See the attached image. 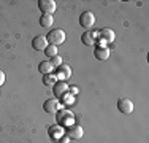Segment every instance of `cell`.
<instances>
[{
  "label": "cell",
  "mask_w": 149,
  "mask_h": 143,
  "mask_svg": "<svg viewBox=\"0 0 149 143\" xmlns=\"http://www.w3.org/2000/svg\"><path fill=\"white\" fill-rule=\"evenodd\" d=\"M52 22H54V18H52L51 14H43V16L40 18V26L43 29H51Z\"/></svg>",
  "instance_id": "obj_15"
},
{
  "label": "cell",
  "mask_w": 149,
  "mask_h": 143,
  "mask_svg": "<svg viewBox=\"0 0 149 143\" xmlns=\"http://www.w3.org/2000/svg\"><path fill=\"white\" fill-rule=\"evenodd\" d=\"M118 110L124 114H130L133 111V102L130 99H127V97L119 99L118 100Z\"/></svg>",
  "instance_id": "obj_4"
},
{
  "label": "cell",
  "mask_w": 149,
  "mask_h": 143,
  "mask_svg": "<svg viewBox=\"0 0 149 143\" xmlns=\"http://www.w3.org/2000/svg\"><path fill=\"white\" fill-rule=\"evenodd\" d=\"M49 135H51V137H54L56 140H59V138L63 135V129H60L59 126H56V127L49 129Z\"/></svg>",
  "instance_id": "obj_16"
},
{
  "label": "cell",
  "mask_w": 149,
  "mask_h": 143,
  "mask_svg": "<svg viewBox=\"0 0 149 143\" xmlns=\"http://www.w3.org/2000/svg\"><path fill=\"white\" fill-rule=\"evenodd\" d=\"M38 70H40V73L43 75H49L54 72V67H52L51 60H41L40 64H38Z\"/></svg>",
  "instance_id": "obj_13"
},
{
  "label": "cell",
  "mask_w": 149,
  "mask_h": 143,
  "mask_svg": "<svg viewBox=\"0 0 149 143\" xmlns=\"http://www.w3.org/2000/svg\"><path fill=\"white\" fill-rule=\"evenodd\" d=\"M72 76V69H70L68 65H60L56 69V78H57L59 81H67L68 78Z\"/></svg>",
  "instance_id": "obj_8"
},
{
  "label": "cell",
  "mask_w": 149,
  "mask_h": 143,
  "mask_svg": "<svg viewBox=\"0 0 149 143\" xmlns=\"http://www.w3.org/2000/svg\"><path fill=\"white\" fill-rule=\"evenodd\" d=\"M65 135L68 138H73V140H79V138L84 135V130H83V127H81L79 124H70V126L67 127V130H65Z\"/></svg>",
  "instance_id": "obj_2"
},
{
  "label": "cell",
  "mask_w": 149,
  "mask_h": 143,
  "mask_svg": "<svg viewBox=\"0 0 149 143\" xmlns=\"http://www.w3.org/2000/svg\"><path fill=\"white\" fill-rule=\"evenodd\" d=\"M51 64H52V67H54V69H57V67H60L62 65V59H60L59 56H54V57H51Z\"/></svg>",
  "instance_id": "obj_19"
},
{
  "label": "cell",
  "mask_w": 149,
  "mask_h": 143,
  "mask_svg": "<svg viewBox=\"0 0 149 143\" xmlns=\"http://www.w3.org/2000/svg\"><path fill=\"white\" fill-rule=\"evenodd\" d=\"M52 91H54V95L56 97H62L68 92V84H67V81H56L54 86H52Z\"/></svg>",
  "instance_id": "obj_7"
},
{
  "label": "cell",
  "mask_w": 149,
  "mask_h": 143,
  "mask_svg": "<svg viewBox=\"0 0 149 143\" xmlns=\"http://www.w3.org/2000/svg\"><path fill=\"white\" fill-rule=\"evenodd\" d=\"M46 40H48V45L59 46L65 41V32H63L62 29H52V30H49V34L46 35Z\"/></svg>",
  "instance_id": "obj_1"
},
{
  "label": "cell",
  "mask_w": 149,
  "mask_h": 143,
  "mask_svg": "<svg viewBox=\"0 0 149 143\" xmlns=\"http://www.w3.org/2000/svg\"><path fill=\"white\" fill-rule=\"evenodd\" d=\"M32 46H33L35 51H45V48L48 46V40H46L45 35H38V37L33 38V41H32Z\"/></svg>",
  "instance_id": "obj_10"
},
{
  "label": "cell",
  "mask_w": 149,
  "mask_h": 143,
  "mask_svg": "<svg viewBox=\"0 0 149 143\" xmlns=\"http://www.w3.org/2000/svg\"><path fill=\"white\" fill-rule=\"evenodd\" d=\"M56 81H57V78H56L52 73H49V75H43V84H46V86H54Z\"/></svg>",
  "instance_id": "obj_17"
},
{
  "label": "cell",
  "mask_w": 149,
  "mask_h": 143,
  "mask_svg": "<svg viewBox=\"0 0 149 143\" xmlns=\"http://www.w3.org/2000/svg\"><path fill=\"white\" fill-rule=\"evenodd\" d=\"M94 54L98 60H106L109 57V49L106 48V46H97L95 51H94Z\"/></svg>",
  "instance_id": "obj_12"
},
{
  "label": "cell",
  "mask_w": 149,
  "mask_h": 143,
  "mask_svg": "<svg viewBox=\"0 0 149 143\" xmlns=\"http://www.w3.org/2000/svg\"><path fill=\"white\" fill-rule=\"evenodd\" d=\"M57 123L62 124V126H70V124H73V113L68 111V110L59 111L57 113Z\"/></svg>",
  "instance_id": "obj_6"
},
{
  "label": "cell",
  "mask_w": 149,
  "mask_h": 143,
  "mask_svg": "<svg viewBox=\"0 0 149 143\" xmlns=\"http://www.w3.org/2000/svg\"><path fill=\"white\" fill-rule=\"evenodd\" d=\"M3 83H5V73H3L2 70H0V86H2Z\"/></svg>",
  "instance_id": "obj_21"
},
{
  "label": "cell",
  "mask_w": 149,
  "mask_h": 143,
  "mask_svg": "<svg viewBox=\"0 0 149 143\" xmlns=\"http://www.w3.org/2000/svg\"><path fill=\"white\" fill-rule=\"evenodd\" d=\"M38 8H40V11L43 14H52L56 11V2L54 0H40Z\"/></svg>",
  "instance_id": "obj_5"
},
{
  "label": "cell",
  "mask_w": 149,
  "mask_h": 143,
  "mask_svg": "<svg viewBox=\"0 0 149 143\" xmlns=\"http://www.w3.org/2000/svg\"><path fill=\"white\" fill-rule=\"evenodd\" d=\"M45 54L51 59V57H54V56H57V46H52V45H48L45 48Z\"/></svg>",
  "instance_id": "obj_18"
},
{
  "label": "cell",
  "mask_w": 149,
  "mask_h": 143,
  "mask_svg": "<svg viewBox=\"0 0 149 143\" xmlns=\"http://www.w3.org/2000/svg\"><path fill=\"white\" fill-rule=\"evenodd\" d=\"M57 108H59V102L56 99H48L45 102V105H43V110L46 113H56Z\"/></svg>",
  "instance_id": "obj_11"
},
{
  "label": "cell",
  "mask_w": 149,
  "mask_h": 143,
  "mask_svg": "<svg viewBox=\"0 0 149 143\" xmlns=\"http://www.w3.org/2000/svg\"><path fill=\"white\" fill-rule=\"evenodd\" d=\"M95 24V16H94V13H91V11H84L83 14L79 16V26L81 27H84V29H89L92 27Z\"/></svg>",
  "instance_id": "obj_3"
},
{
  "label": "cell",
  "mask_w": 149,
  "mask_h": 143,
  "mask_svg": "<svg viewBox=\"0 0 149 143\" xmlns=\"http://www.w3.org/2000/svg\"><path fill=\"white\" fill-rule=\"evenodd\" d=\"M95 35L97 34H94V32H91V30H86L83 35H81V41H83L86 46H91V45L95 43Z\"/></svg>",
  "instance_id": "obj_14"
},
{
  "label": "cell",
  "mask_w": 149,
  "mask_h": 143,
  "mask_svg": "<svg viewBox=\"0 0 149 143\" xmlns=\"http://www.w3.org/2000/svg\"><path fill=\"white\" fill-rule=\"evenodd\" d=\"M98 37L102 38V41H105V43H113L114 41V38H116V35H114V30L113 29H102L100 32H98Z\"/></svg>",
  "instance_id": "obj_9"
},
{
  "label": "cell",
  "mask_w": 149,
  "mask_h": 143,
  "mask_svg": "<svg viewBox=\"0 0 149 143\" xmlns=\"http://www.w3.org/2000/svg\"><path fill=\"white\" fill-rule=\"evenodd\" d=\"M68 140H70V138L67 137V135H62V137L59 138V142H60V143H68Z\"/></svg>",
  "instance_id": "obj_20"
}]
</instances>
